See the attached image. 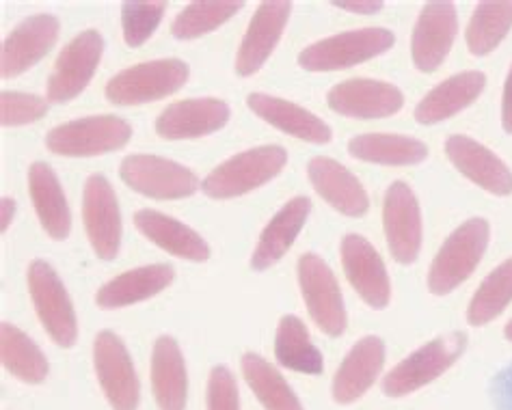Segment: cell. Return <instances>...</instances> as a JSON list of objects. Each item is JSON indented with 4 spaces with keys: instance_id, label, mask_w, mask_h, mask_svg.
<instances>
[{
    "instance_id": "obj_1",
    "label": "cell",
    "mask_w": 512,
    "mask_h": 410,
    "mask_svg": "<svg viewBox=\"0 0 512 410\" xmlns=\"http://www.w3.org/2000/svg\"><path fill=\"white\" fill-rule=\"evenodd\" d=\"M288 154L279 145H264L232 156L210 171L201 190L212 199H234L271 182L286 167Z\"/></svg>"
},
{
    "instance_id": "obj_2",
    "label": "cell",
    "mask_w": 512,
    "mask_h": 410,
    "mask_svg": "<svg viewBox=\"0 0 512 410\" xmlns=\"http://www.w3.org/2000/svg\"><path fill=\"white\" fill-rule=\"evenodd\" d=\"M491 227L484 218H471L443 242L428 272V290L443 296L465 283L489 246Z\"/></svg>"
},
{
    "instance_id": "obj_3",
    "label": "cell",
    "mask_w": 512,
    "mask_h": 410,
    "mask_svg": "<svg viewBox=\"0 0 512 410\" xmlns=\"http://www.w3.org/2000/svg\"><path fill=\"white\" fill-rule=\"evenodd\" d=\"M130 136L132 128L126 119L115 115H96L52 128L46 136V147L59 156L87 158L126 147Z\"/></svg>"
},
{
    "instance_id": "obj_4",
    "label": "cell",
    "mask_w": 512,
    "mask_h": 410,
    "mask_svg": "<svg viewBox=\"0 0 512 410\" xmlns=\"http://www.w3.org/2000/svg\"><path fill=\"white\" fill-rule=\"evenodd\" d=\"M467 348V335L461 331L437 337L430 344L415 350L409 359L398 363L383 380V391L389 398H402L417 389L426 387L428 382L439 378L443 372L461 359Z\"/></svg>"
},
{
    "instance_id": "obj_5",
    "label": "cell",
    "mask_w": 512,
    "mask_h": 410,
    "mask_svg": "<svg viewBox=\"0 0 512 410\" xmlns=\"http://www.w3.org/2000/svg\"><path fill=\"white\" fill-rule=\"evenodd\" d=\"M188 65L180 59H158L132 65L106 85V100L119 106H134L163 100L184 87Z\"/></svg>"
},
{
    "instance_id": "obj_6",
    "label": "cell",
    "mask_w": 512,
    "mask_h": 410,
    "mask_svg": "<svg viewBox=\"0 0 512 410\" xmlns=\"http://www.w3.org/2000/svg\"><path fill=\"white\" fill-rule=\"evenodd\" d=\"M394 33L387 29L348 31L316 41L299 54V65L307 72H335L370 61L394 46Z\"/></svg>"
},
{
    "instance_id": "obj_7",
    "label": "cell",
    "mask_w": 512,
    "mask_h": 410,
    "mask_svg": "<svg viewBox=\"0 0 512 410\" xmlns=\"http://www.w3.org/2000/svg\"><path fill=\"white\" fill-rule=\"evenodd\" d=\"M119 177L134 193L158 201L191 197L201 188L199 177L191 169L152 154L126 156L121 160Z\"/></svg>"
},
{
    "instance_id": "obj_8",
    "label": "cell",
    "mask_w": 512,
    "mask_h": 410,
    "mask_svg": "<svg viewBox=\"0 0 512 410\" xmlns=\"http://www.w3.org/2000/svg\"><path fill=\"white\" fill-rule=\"evenodd\" d=\"M29 292L50 339L61 348H72L78 337V320L57 270L42 259H35L29 266Z\"/></svg>"
},
{
    "instance_id": "obj_9",
    "label": "cell",
    "mask_w": 512,
    "mask_h": 410,
    "mask_svg": "<svg viewBox=\"0 0 512 410\" xmlns=\"http://www.w3.org/2000/svg\"><path fill=\"white\" fill-rule=\"evenodd\" d=\"M299 283L309 316L322 333L340 337L346 331V309L338 279L316 253L299 259Z\"/></svg>"
},
{
    "instance_id": "obj_10",
    "label": "cell",
    "mask_w": 512,
    "mask_h": 410,
    "mask_svg": "<svg viewBox=\"0 0 512 410\" xmlns=\"http://www.w3.org/2000/svg\"><path fill=\"white\" fill-rule=\"evenodd\" d=\"M93 365L111 406L115 410H137L139 378L126 344L113 331H102L93 341Z\"/></svg>"
},
{
    "instance_id": "obj_11",
    "label": "cell",
    "mask_w": 512,
    "mask_h": 410,
    "mask_svg": "<svg viewBox=\"0 0 512 410\" xmlns=\"http://www.w3.org/2000/svg\"><path fill=\"white\" fill-rule=\"evenodd\" d=\"M104 41L98 31H83L67 44L48 80V100L65 104L85 91L102 59Z\"/></svg>"
},
{
    "instance_id": "obj_12",
    "label": "cell",
    "mask_w": 512,
    "mask_h": 410,
    "mask_svg": "<svg viewBox=\"0 0 512 410\" xmlns=\"http://www.w3.org/2000/svg\"><path fill=\"white\" fill-rule=\"evenodd\" d=\"M383 227L387 246L396 262L413 264L422 246V212L413 190L404 182H394L387 188Z\"/></svg>"
},
{
    "instance_id": "obj_13",
    "label": "cell",
    "mask_w": 512,
    "mask_h": 410,
    "mask_svg": "<svg viewBox=\"0 0 512 410\" xmlns=\"http://www.w3.org/2000/svg\"><path fill=\"white\" fill-rule=\"evenodd\" d=\"M83 223L100 259H115L121 242V214L115 190L104 175H91L83 193Z\"/></svg>"
},
{
    "instance_id": "obj_14",
    "label": "cell",
    "mask_w": 512,
    "mask_h": 410,
    "mask_svg": "<svg viewBox=\"0 0 512 410\" xmlns=\"http://www.w3.org/2000/svg\"><path fill=\"white\" fill-rule=\"evenodd\" d=\"M59 39V20L50 13H37L26 18L11 31L0 50V74L16 78L29 72L55 48Z\"/></svg>"
},
{
    "instance_id": "obj_15",
    "label": "cell",
    "mask_w": 512,
    "mask_h": 410,
    "mask_svg": "<svg viewBox=\"0 0 512 410\" xmlns=\"http://www.w3.org/2000/svg\"><path fill=\"white\" fill-rule=\"evenodd\" d=\"M456 31L458 18L454 5L448 0L428 3L417 18L411 39V54L417 70L435 72L446 61L456 39Z\"/></svg>"
},
{
    "instance_id": "obj_16",
    "label": "cell",
    "mask_w": 512,
    "mask_h": 410,
    "mask_svg": "<svg viewBox=\"0 0 512 410\" xmlns=\"http://www.w3.org/2000/svg\"><path fill=\"white\" fill-rule=\"evenodd\" d=\"M329 108L344 117L381 119L398 113L404 106V95L389 82L353 78L335 85L327 95Z\"/></svg>"
},
{
    "instance_id": "obj_17",
    "label": "cell",
    "mask_w": 512,
    "mask_h": 410,
    "mask_svg": "<svg viewBox=\"0 0 512 410\" xmlns=\"http://www.w3.org/2000/svg\"><path fill=\"white\" fill-rule=\"evenodd\" d=\"M292 5L286 0H266L253 13L236 57L238 76H253L271 57L290 18Z\"/></svg>"
},
{
    "instance_id": "obj_18",
    "label": "cell",
    "mask_w": 512,
    "mask_h": 410,
    "mask_svg": "<svg viewBox=\"0 0 512 410\" xmlns=\"http://www.w3.org/2000/svg\"><path fill=\"white\" fill-rule=\"evenodd\" d=\"M342 266L350 285L374 309H385L392 298L387 268L374 246L361 236L350 234L342 240Z\"/></svg>"
},
{
    "instance_id": "obj_19",
    "label": "cell",
    "mask_w": 512,
    "mask_h": 410,
    "mask_svg": "<svg viewBox=\"0 0 512 410\" xmlns=\"http://www.w3.org/2000/svg\"><path fill=\"white\" fill-rule=\"evenodd\" d=\"M229 121V106L217 98H193L169 104L156 119V132L167 141L199 139L221 130Z\"/></svg>"
},
{
    "instance_id": "obj_20",
    "label": "cell",
    "mask_w": 512,
    "mask_h": 410,
    "mask_svg": "<svg viewBox=\"0 0 512 410\" xmlns=\"http://www.w3.org/2000/svg\"><path fill=\"white\" fill-rule=\"evenodd\" d=\"M446 154L454 167L480 188L497 197H508L512 193V173L500 158L478 141L463 134L450 136Z\"/></svg>"
},
{
    "instance_id": "obj_21",
    "label": "cell",
    "mask_w": 512,
    "mask_h": 410,
    "mask_svg": "<svg viewBox=\"0 0 512 410\" xmlns=\"http://www.w3.org/2000/svg\"><path fill=\"white\" fill-rule=\"evenodd\" d=\"M309 182L331 208L346 216H363L370 210L366 188L338 160L318 156L307 164Z\"/></svg>"
},
{
    "instance_id": "obj_22",
    "label": "cell",
    "mask_w": 512,
    "mask_h": 410,
    "mask_svg": "<svg viewBox=\"0 0 512 410\" xmlns=\"http://www.w3.org/2000/svg\"><path fill=\"white\" fill-rule=\"evenodd\" d=\"M385 363V344L379 337H363L346 354L338 374L333 378V400L353 404L366 393Z\"/></svg>"
},
{
    "instance_id": "obj_23",
    "label": "cell",
    "mask_w": 512,
    "mask_h": 410,
    "mask_svg": "<svg viewBox=\"0 0 512 410\" xmlns=\"http://www.w3.org/2000/svg\"><path fill=\"white\" fill-rule=\"evenodd\" d=\"M247 106L266 123H271V126L290 136H296V139L318 145L331 141V128L327 123L318 119L314 113L305 111L299 104L275 98V95L251 93L247 98Z\"/></svg>"
},
{
    "instance_id": "obj_24",
    "label": "cell",
    "mask_w": 512,
    "mask_h": 410,
    "mask_svg": "<svg viewBox=\"0 0 512 410\" xmlns=\"http://www.w3.org/2000/svg\"><path fill=\"white\" fill-rule=\"evenodd\" d=\"M134 225L147 240H152L160 249L175 257L188 259V262H206L210 257L208 242L195 229L163 212L150 208L139 210L134 214Z\"/></svg>"
},
{
    "instance_id": "obj_25",
    "label": "cell",
    "mask_w": 512,
    "mask_h": 410,
    "mask_svg": "<svg viewBox=\"0 0 512 410\" xmlns=\"http://www.w3.org/2000/svg\"><path fill=\"white\" fill-rule=\"evenodd\" d=\"M29 195L39 223L52 240H65L72 231V216L57 173L46 162H33L29 169Z\"/></svg>"
},
{
    "instance_id": "obj_26",
    "label": "cell",
    "mask_w": 512,
    "mask_h": 410,
    "mask_svg": "<svg viewBox=\"0 0 512 410\" xmlns=\"http://www.w3.org/2000/svg\"><path fill=\"white\" fill-rule=\"evenodd\" d=\"M309 210H312V201L307 197H294L273 216L251 255V266L255 270H268L290 251L296 236L301 234Z\"/></svg>"
},
{
    "instance_id": "obj_27",
    "label": "cell",
    "mask_w": 512,
    "mask_h": 410,
    "mask_svg": "<svg viewBox=\"0 0 512 410\" xmlns=\"http://www.w3.org/2000/svg\"><path fill=\"white\" fill-rule=\"evenodd\" d=\"M173 277L175 272L167 264H152L128 270L124 275H119L100 287L96 294V303L102 309L130 307L167 290Z\"/></svg>"
},
{
    "instance_id": "obj_28",
    "label": "cell",
    "mask_w": 512,
    "mask_h": 410,
    "mask_svg": "<svg viewBox=\"0 0 512 410\" xmlns=\"http://www.w3.org/2000/svg\"><path fill=\"white\" fill-rule=\"evenodd\" d=\"M152 391L160 410H184L188 395L186 363L178 341L158 337L152 352Z\"/></svg>"
},
{
    "instance_id": "obj_29",
    "label": "cell",
    "mask_w": 512,
    "mask_h": 410,
    "mask_svg": "<svg viewBox=\"0 0 512 410\" xmlns=\"http://www.w3.org/2000/svg\"><path fill=\"white\" fill-rule=\"evenodd\" d=\"M484 85H487V76L482 72L454 74L426 93V98L415 108V119L424 126H430V123H439L461 113L463 108L478 100Z\"/></svg>"
},
{
    "instance_id": "obj_30",
    "label": "cell",
    "mask_w": 512,
    "mask_h": 410,
    "mask_svg": "<svg viewBox=\"0 0 512 410\" xmlns=\"http://www.w3.org/2000/svg\"><path fill=\"white\" fill-rule=\"evenodd\" d=\"M348 152L363 162L385 164V167H409L420 164L428 156V147L402 134H361L348 143Z\"/></svg>"
},
{
    "instance_id": "obj_31",
    "label": "cell",
    "mask_w": 512,
    "mask_h": 410,
    "mask_svg": "<svg viewBox=\"0 0 512 410\" xmlns=\"http://www.w3.org/2000/svg\"><path fill=\"white\" fill-rule=\"evenodd\" d=\"M0 361L5 369L29 385H39L48 376V361L35 341L9 322L0 324Z\"/></svg>"
},
{
    "instance_id": "obj_32",
    "label": "cell",
    "mask_w": 512,
    "mask_h": 410,
    "mask_svg": "<svg viewBox=\"0 0 512 410\" xmlns=\"http://www.w3.org/2000/svg\"><path fill=\"white\" fill-rule=\"evenodd\" d=\"M275 357L281 367L301 374H320L325 369L320 350L312 344L305 324L296 316H284L275 337Z\"/></svg>"
},
{
    "instance_id": "obj_33",
    "label": "cell",
    "mask_w": 512,
    "mask_h": 410,
    "mask_svg": "<svg viewBox=\"0 0 512 410\" xmlns=\"http://www.w3.org/2000/svg\"><path fill=\"white\" fill-rule=\"evenodd\" d=\"M242 376L266 410H303L299 398L277 369L253 352L242 357Z\"/></svg>"
},
{
    "instance_id": "obj_34",
    "label": "cell",
    "mask_w": 512,
    "mask_h": 410,
    "mask_svg": "<svg viewBox=\"0 0 512 410\" xmlns=\"http://www.w3.org/2000/svg\"><path fill=\"white\" fill-rule=\"evenodd\" d=\"M512 29V0L480 3L467 24V48L476 57L493 52Z\"/></svg>"
},
{
    "instance_id": "obj_35",
    "label": "cell",
    "mask_w": 512,
    "mask_h": 410,
    "mask_svg": "<svg viewBox=\"0 0 512 410\" xmlns=\"http://www.w3.org/2000/svg\"><path fill=\"white\" fill-rule=\"evenodd\" d=\"M245 7L242 0H199L191 3L171 22V33L178 39H197L214 29H219L229 18Z\"/></svg>"
},
{
    "instance_id": "obj_36",
    "label": "cell",
    "mask_w": 512,
    "mask_h": 410,
    "mask_svg": "<svg viewBox=\"0 0 512 410\" xmlns=\"http://www.w3.org/2000/svg\"><path fill=\"white\" fill-rule=\"evenodd\" d=\"M512 300V257L497 266L491 275L484 279L474 294L467 309V320L474 326L489 324L508 307Z\"/></svg>"
},
{
    "instance_id": "obj_37",
    "label": "cell",
    "mask_w": 512,
    "mask_h": 410,
    "mask_svg": "<svg viewBox=\"0 0 512 410\" xmlns=\"http://www.w3.org/2000/svg\"><path fill=\"white\" fill-rule=\"evenodd\" d=\"M167 11L165 0L158 3H139V0H128L121 5V29H124V39L130 48L143 46L147 39L154 35L160 20Z\"/></svg>"
},
{
    "instance_id": "obj_38",
    "label": "cell",
    "mask_w": 512,
    "mask_h": 410,
    "mask_svg": "<svg viewBox=\"0 0 512 410\" xmlns=\"http://www.w3.org/2000/svg\"><path fill=\"white\" fill-rule=\"evenodd\" d=\"M48 113V102L39 95L22 91L0 93V123L3 126H26Z\"/></svg>"
},
{
    "instance_id": "obj_39",
    "label": "cell",
    "mask_w": 512,
    "mask_h": 410,
    "mask_svg": "<svg viewBox=\"0 0 512 410\" xmlns=\"http://www.w3.org/2000/svg\"><path fill=\"white\" fill-rule=\"evenodd\" d=\"M208 410H240L236 378L227 367H214L208 378Z\"/></svg>"
},
{
    "instance_id": "obj_40",
    "label": "cell",
    "mask_w": 512,
    "mask_h": 410,
    "mask_svg": "<svg viewBox=\"0 0 512 410\" xmlns=\"http://www.w3.org/2000/svg\"><path fill=\"white\" fill-rule=\"evenodd\" d=\"M333 7L350 11V13H363V16H370V13H379L383 9L381 0H335Z\"/></svg>"
},
{
    "instance_id": "obj_41",
    "label": "cell",
    "mask_w": 512,
    "mask_h": 410,
    "mask_svg": "<svg viewBox=\"0 0 512 410\" xmlns=\"http://www.w3.org/2000/svg\"><path fill=\"white\" fill-rule=\"evenodd\" d=\"M497 404H500L502 410H512V363L497 380Z\"/></svg>"
},
{
    "instance_id": "obj_42",
    "label": "cell",
    "mask_w": 512,
    "mask_h": 410,
    "mask_svg": "<svg viewBox=\"0 0 512 410\" xmlns=\"http://www.w3.org/2000/svg\"><path fill=\"white\" fill-rule=\"evenodd\" d=\"M502 123H504V130L508 134H512V67L508 72L506 78V85H504V98H502Z\"/></svg>"
},
{
    "instance_id": "obj_43",
    "label": "cell",
    "mask_w": 512,
    "mask_h": 410,
    "mask_svg": "<svg viewBox=\"0 0 512 410\" xmlns=\"http://www.w3.org/2000/svg\"><path fill=\"white\" fill-rule=\"evenodd\" d=\"M13 212H16V201L5 197L3 203H0V231H3V234L9 229V225L13 221Z\"/></svg>"
},
{
    "instance_id": "obj_44",
    "label": "cell",
    "mask_w": 512,
    "mask_h": 410,
    "mask_svg": "<svg viewBox=\"0 0 512 410\" xmlns=\"http://www.w3.org/2000/svg\"><path fill=\"white\" fill-rule=\"evenodd\" d=\"M504 333H506V337L512 341V320L506 324V331H504Z\"/></svg>"
}]
</instances>
